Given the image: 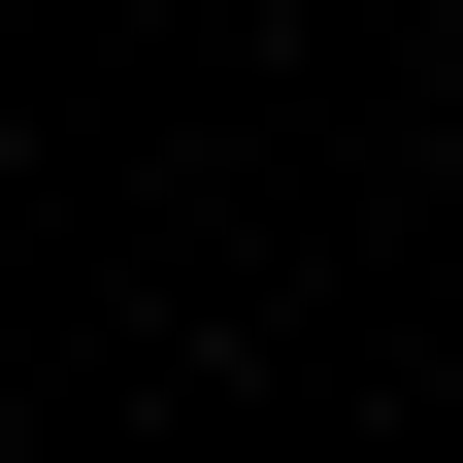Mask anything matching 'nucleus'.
I'll list each match as a JSON object with an SVG mask.
<instances>
[]
</instances>
